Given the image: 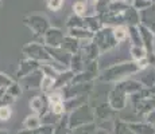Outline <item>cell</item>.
I'll return each mask as SVG.
<instances>
[{
	"label": "cell",
	"mask_w": 155,
	"mask_h": 134,
	"mask_svg": "<svg viewBox=\"0 0 155 134\" xmlns=\"http://www.w3.org/2000/svg\"><path fill=\"white\" fill-rule=\"evenodd\" d=\"M128 134H131V133H128Z\"/></svg>",
	"instance_id": "cell-41"
},
{
	"label": "cell",
	"mask_w": 155,
	"mask_h": 134,
	"mask_svg": "<svg viewBox=\"0 0 155 134\" xmlns=\"http://www.w3.org/2000/svg\"><path fill=\"white\" fill-rule=\"evenodd\" d=\"M54 85H55V79L49 78V76H43L42 83H41V90L45 94H50L51 91H54Z\"/></svg>",
	"instance_id": "cell-26"
},
{
	"label": "cell",
	"mask_w": 155,
	"mask_h": 134,
	"mask_svg": "<svg viewBox=\"0 0 155 134\" xmlns=\"http://www.w3.org/2000/svg\"><path fill=\"white\" fill-rule=\"evenodd\" d=\"M43 97L45 95H37V97H34L30 101V109L34 111V114L39 115V117H42L45 113L47 111V105H49V103H46L47 95H46V99Z\"/></svg>",
	"instance_id": "cell-11"
},
{
	"label": "cell",
	"mask_w": 155,
	"mask_h": 134,
	"mask_svg": "<svg viewBox=\"0 0 155 134\" xmlns=\"http://www.w3.org/2000/svg\"><path fill=\"white\" fill-rule=\"evenodd\" d=\"M131 55L135 61H140V59L146 58V51L143 50V47L139 46H132L131 47Z\"/></svg>",
	"instance_id": "cell-30"
},
{
	"label": "cell",
	"mask_w": 155,
	"mask_h": 134,
	"mask_svg": "<svg viewBox=\"0 0 155 134\" xmlns=\"http://www.w3.org/2000/svg\"><path fill=\"white\" fill-rule=\"evenodd\" d=\"M47 8L51 11H59L64 5V0H46Z\"/></svg>",
	"instance_id": "cell-34"
},
{
	"label": "cell",
	"mask_w": 155,
	"mask_h": 134,
	"mask_svg": "<svg viewBox=\"0 0 155 134\" xmlns=\"http://www.w3.org/2000/svg\"><path fill=\"white\" fill-rule=\"evenodd\" d=\"M41 64L42 63H39V62H37V61H32V59H30V58H26V59H23V61H20L19 68H18V71H16L18 79L20 80L22 78H25V76L30 75L31 73L39 70Z\"/></svg>",
	"instance_id": "cell-8"
},
{
	"label": "cell",
	"mask_w": 155,
	"mask_h": 134,
	"mask_svg": "<svg viewBox=\"0 0 155 134\" xmlns=\"http://www.w3.org/2000/svg\"><path fill=\"white\" fill-rule=\"evenodd\" d=\"M150 4H151V2H148V0H132V5L136 11L144 10V8H147Z\"/></svg>",
	"instance_id": "cell-35"
},
{
	"label": "cell",
	"mask_w": 155,
	"mask_h": 134,
	"mask_svg": "<svg viewBox=\"0 0 155 134\" xmlns=\"http://www.w3.org/2000/svg\"><path fill=\"white\" fill-rule=\"evenodd\" d=\"M68 130H70L69 126V115L65 114L64 117L59 118V121L54 126V134H66Z\"/></svg>",
	"instance_id": "cell-20"
},
{
	"label": "cell",
	"mask_w": 155,
	"mask_h": 134,
	"mask_svg": "<svg viewBox=\"0 0 155 134\" xmlns=\"http://www.w3.org/2000/svg\"><path fill=\"white\" fill-rule=\"evenodd\" d=\"M64 102H65V99H64V95H62L61 90H54L50 94H47V103H49V107L58 105V103H64Z\"/></svg>",
	"instance_id": "cell-23"
},
{
	"label": "cell",
	"mask_w": 155,
	"mask_h": 134,
	"mask_svg": "<svg viewBox=\"0 0 155 134\" xmlns=\"http://www.w3.org/2000/svg\"><path fill=\"white\" fill-rule=\"evenodd\" d=\"M0 5H2V0H0Z\"/></svg>",
	"instance_id": "cell-40"
},
{
	"label": "cell",
	"mask_w": 155,
	"mask_h": 134,
	"mask_svg": "<svg viewBox=\"0 0 155 134\" xmlns=\"http://www.w3.org/2000/svg\"><path fill=\"white\" fill-rule=\"evenodd\" d=\"M94 125L89 123V125H84L81 127H77L73 130V134H94Z\"/></svg>",
	"instance_id": "cell-31"
},
{
	"label": "cell",
	"mask_w": 155,
	"mask_h": 134,
	"mask_svg": "<svg viewBox=\"0 0 155 134\" xmlns=\"http://www.w3.org/2000/svg\"><path fill=\"white\" fill-rule=\"evenodd\" d=\"M123 17L124 20H127V23L130 24V27H135L139 23V15L136 12L135 8H128L123 12Z\"/></svg>",
	"instance_id": "cell-21"
},
{
	"label": "cell",
	"mask_w": 155,
	"mask_h": 134,
	"mask_svg": "<svg viewBox=\"0 0 155 134\" xmlns=\"http://www.w3.org/2000/svg\"><path fill=\"white\" fill-rule=\"evenodd\" d=\"M109 105H111L112 109L115 110H121L124 106H126V94L123 93L119 89H113V90L109 93Z\"/></svg>",
	"instance_id": "cell-10"
},
{
	"label": "cell",
	"mask_w": 155,
	"mask_h": 134,
	"mask_svg": "<svg viewBox=\"0 0 155 134\" xmlns=\"http://www.w3.org/2000/svg\"><path fill=\"white\" fill-rule=\"evenodd\" d=\"M22 51L27 58L32 59V61L39 62V63H47V62L51 61V58H50L49 52H47L46 47L43 46V43L30 42V43L23 46Z\"/></svg>",
	"instance_id": "cell-3"
},
{
	"label": "cell",
	"mask_w": 155,
	"mask_h": 134,
	"mask_svg": "<svg viewBox=\"0 0 155 134\" xmlns=\"http://www.w3.org/2000/svg\"><path fill=\"white\" fill-rule=\"evenodd\" d=\"M0 134H10V133L5 132V130H2V129H0Z\"/></svg>",
	"instance_id": "cell-39"
},
{
	"label": "cell",
	"mask_w": 155,
	"mask_h": 134,
	"mask_svg": "<svg viewBox=\"0 0 155 134\" xmlns=\"http://www.w3.org/2000/svg\"><path fill=\"white\" fill-rule=\"evenodd\" d=\"M65 36H66V35L62 32L61 28L51 27V28L46 32V35L43 36V44L46 47H61Z\"/></svg>",
	"instance_id": "cell-6"
},
{
	"label": "cell",
	"mask_w": 155,
	"mask_h": 134,
	"mask_svg": "<svg viewBox=\"0 0 155 134\" xmlns=\"http://www.w3.org/2000/svg\"><path fill=\"white\" fill-rule=\"evenodd\" d=\"M113 36L117 42H123L128 36V30L124 26H116L113 28Z\"/></svg>",
	"instance_id": "cell-28"
},
{
	"label": "cell",
	"mask_w": 155,
	"mask_h": 134,
	"mask_svg": "<svg viewBox=\"0 0 155 134\" xmlns=\"http://www.w3.org/2000/svg\"><path fill=\"white\" fill-rule=\"evenodd\" d=\"M46 47V46H45ZM47 52H49L50 58L55 62H59V63L65 64V66L70 67V62H71V54L68 52L66 50H64L62 47H46Z\"/></svg>",
	"instance_id": "cell-7"
},
{
	"label": "cell",
	"mask_w": 155,
	"mask_h": 134,
	"mask_svg": "<svg viewBox=\"0 0 155 134\" xmlns=\"http://www.w3.org/2000/svg\"><path fill=\"white\" fill-rule=\"evenodd\" d=\"M128 127L134 134H154L155 130L148 123H128Z\"/></svg>",
	"instance_id": "cell-18"
},
{
	"label": "cell",
	"mask_w": 155,
	"mask_h": 134,
	"mask_svg": "<svg viewBox=\"0 0 155 134\" xmlns=\"http://www.w3.org/2000/svg\"><path fill=\"white\" fill-rule=\"evenodd\" d=\"M61 47L64 50H66L68 52H70L71 55H74V54L80 52V50H81V42L78 39H76V38L70 36V35H66L64 42H62Z\"/></svg>",
	"instance_id": "cell-14"
},
{
	"label": "cell",
	"mask_w": 155,
	"mask_h": 134,
	"mask_svg": "<svg viewBox=\"0 0 155 134\" xmlns=\"http://www.w3.org/2000/svg\"><path fill=\"white\" fill-rule=\"evenodd\" d=\"M139 70L138 63H134V62H128V63L123 64H117V66H113L108 70L104 71V74L100 76V79L103 80H116L120 79L123 76H126L127 74H132L135 71Z\"/></svg>",
	"instance_id": "cell-4"
},
{
	"label": "cell",
	"mask_w": 155,
	"mask_h": 134,
	"mask_svg": "<svg viewBox=\"0 0 155 134\" xmlns=\"http://www.w3.org/2000/svg\"><path fill=\"white\" fill-rule=\"evenodd\" d=\"M43 73L39 70L34 71L31 73L30 75L25 76V78L20 79V86L22 87H26V89H41V83H42V79H43Z\"/></svg>",
	"instance_id": "cell-9"
},
{
	"label": "cell",
	"mask_w": 155,
	"mask_h": 134,
	"mask_svg": "<svg viewBox=\"0 0 155 134\" xmlns=\"http://www.w3.org/2000/svg\"><path fill=\"white\" fill-rule=\"evenodd\" d=\"M66 27H68L69 30H71V28H81V27H85L84 17L77 16V15H71L69 19L66 20Z\"/></svg>",
	"instance_id": "cell-24"
},
{
	"label": "cell",
	"mask_w": 155,
	"mask_h": 134,
	"mask_svg": "<svg viewBox=\"0 0 155 134\" xmlns=\"http://www.w3.org/2000/svg\"><path fill=\"white\" fill-rule=\"evenodd\" d=\"M5 93H7V89H5V87H0V99L4 97Z\"/></svg>",
	"instance_id": "cell-38"
},
{
	"label": "cell",
	"mask_w": 155,
	"mask_h": 134,
	"mask_svg": "<svg viewBox=\"0 0 155 134\" xmlns=\"http://www.w3.org/2000/svg\"><path fill=\"white\" fill-rule=\"evenodd\" d=\"M74 75L76 74L73 73V71L68 70V71H64V73H61L58 75V78L55 79V85H54V90H62V89H65L66 86H69L71 83V80H73Z\"/></svg>",
	"instance_id": "cell-13"
},
{
	"label": "cell",
	"mask_w": 155,
	"mask_h": 134,
	"mask_svg": "<svg viewBox=\"0 0 155 134\" xmlns=\"http://www.w3.org/2000/svg\"><path fill=\"white\" fill-rule=\"evenodd\" d=\"M68 35L76 38V39H78L80 42L92 40L93 39V36H94L93 32H91L88 28H85V27H81V28H71V30H69Z\"/></svg>",
	"instance_id": "cell-15"
},
{
	"label": "cell",
	"mask_w": 155,
	"mask_h": 134,
	"mask_svg": "<svg viewBox=\"0 0 155 134\" xmlns=\"http://www.w3.org/2000/svg\"><path fill=\"white\" fill-rule=\"evenodd\" d=\"M94 44L99 47L100 52L104 54L105 51L111 50L112 47H115V44L117 43V40L113 36V28H103L99 32H96L92 39Z\"/></svg>",
	"instance_id": "cell-5"
},
{
	"label": "cell",
	"mask_w": 155,
	"mask_h": 134,
	"mask_svg": "<svg viewBox=\"0 0 155 134\" xmlns=\"http://www.w3.org/2000/svg\"><path fill=\"white\" fill-rule=\"evenodd\" d=\"M84 23H85V28H88L91 32L96 34L100 30L104 28V23L101 20V17L99 15H93V16H85L84 17Z\"/></svg>",
	"instance_id": "cell-12"
},
{
	"label": "cell",
	"mask_w": 155,
	"mask_h": 134,
	"mask_svg": "<svg viewBox=\"0 0 155 134\" xmlns=\"http://www.w3.org/2000/svg\"><path fill=\"white\" fill-rule=\"evenodd\" d=\"M85 61H84V56H82L81 51L74 54L73 56H71V62H70V70L73 71L74 74H80L82 73V71L85 70Z\"/></svg>",
	"instance_id": "cell-17"
},
{
	"label": "cell",
	"mask_w": 155,
	"mask_h": 134,
	"mask_svg": "<svg viewBox=\"0 0 155 134\" xmlns=\"http://www.w3.org/2000/svg\"><path fill=\"white\" fill-rule=\"evenodd\" d=\"M7 93L10 95H12L14 98H18L20 94H22V86H20V83L14 82L10 87H7Z\"/></svg>",
	"instance_id": "cell-32"
},
{
	"label": "cell",
	"mask_w": 155,
	"mask_h": 134,
	"mask_svg": "<svg viewBox=\"0 0 155 134\" xmlns=\"http://www.w3.org/2000/svg\"><path fill=\"white\" fill-rule=\"evenodd\" d=\"M148 122H151V123H155V110L148 114Z\"/></svg>",
	"instance_id": "cell-37"
},
{
	"label": "cell",
	"mask_w": 155,
	"mask_h": 134,
	"mask_svg": "<svg viewBox=\"0 0 155 134\" xmlns=\"http://www.w3.org/2000/svg\"><path fill=\"white\" fill-rule=\"evenodd\" d=\"M23 23L34 32L35 36H39L41 39H43L46 32L51 28L49 19L45 15H38V14L27 15V16L23 17Z\"/></svg>",
	"instance_id": "cell-1"
},
{
	"label": "cell",
	"mask_w": 155,
	"mask_h": 134,
	"mask_svg": "<svg viewBox=\"0 0 155 134\" xmlns=\"http://www.w3.org/2000/svg\"><path fill=\"white\" fill-rule=\"evenodd\" d=\"M14 83V80L10 78L8 75H5V74H3V73H0V87H10L11 85Z\"/></svg>",
	"instance_id": "cell-36"
},
{
	"label": "cell",
	"mask_w": 155,
	"mask_h": 134,
	"mask_svg": "<svg viewBox=\"0 0 155 134\" xmlns=\"http://www.w3.org/2000/svg\"><path fill=\"white\" fill-rule=\"evenodd\" d=\"M41 71L43 73L45 76H49V78H53V79H57L58 78V75H59L58 71H55L49 63H42L41 64Z\"/></svg>",
	"instance_id": "cell-29"
},
{
	"label": "cell",
	"mask_w": 155,
	"mask_h": 134,
	"mask_svg": "<svg viewBox=\"0 0 155 134\" xmlns=\"http://www.w3.org/2000/svg\"><path fill=\"white\" fill-rule=\"evenodd\" d=\"M86 101H88V98H86V95H82V97H76V98H71V99H68L64 102L65 105V113H71L74 111V110H77L78 107L86 105Z\"/></svg>",
	"instance_id": "cell-16"
},
{
	"label": "cell",
	"mask_w": 155,
	"mask_h": 134,
	"mask_svg": "<svg viewBox=\"0 0 155 134\" xmlns=\"http://www.w3.org/2000/svg\"><path fill=\"white\" fill-rule=\"evenodd\" d=\"M12 115L11 106H0V121H8Z\"/></svg>",
	"instance_id": "cell-33"
},
{
	"label": "cell",
	"mask_w": 155,
	"mask_h": 134,
	"mask_svg": "<svg viewBox=\"0 0 155 134\" xmlns=\"http://www.w3.org/2000/svg\"><path fill=\"white\" fill-rule=\"evenodd\" d=\"M89 123H93V113L89 109L88 103L78 107L77 110H74L69 114L70 130H74L77 127H81L84 125H89Z\"/></svg>",
	"instance_id": "cell-2"
},
{
	"label": "cell",
	"mask_w": 155,
	"mask_h": 134,
	"mask_svg": "<svg viewBox=\"0 0 155 134\" xmlns=\"http://www.w3.org/2000/svg\"><path fill=\"white\" fill-rule=\"evenodd\" d=\"M59 115H55L53 111H46L41 117V122L42 125H49V126H55V123L59 121Z\"/></svg>",
	"instance_id": "cell-25"
},
{
	"label": "cell",
	"mask_w": 155,
	"mask_h": 134,
	"mask_svg": "<svg viewBox=\"0 0 155 134\" xmlns=\"http://www.w3.org/2000/svg\"><path fill=\"white\" fill-rule=\"evenodd\" d=\"M111 105H107V103H103V105H100L99 107L96 109V111H94V117L96 118H99V120H103V121H105V120H108L109 118V115H111Z\"/></svg>",
	"instance_id": "cell-22"
},
{
	"label": "cell",
	"mask_w": 155,
	"mask_h": 134,
	"mask_svg": "<svg viewBox=\"0 0 155 134\" xmlns=\"http://www.w3.org/2000/svg\"><path fill=\"white\" fill-rule=\"evenodd\" d=\"M23 126L25 129H31V130H37L42 126V122H41V117L37 114H31L23 122Z\"/></svg>",
	"instance_id": "cell-19"
},
{
	"label": "cell",
	"mask_w": 155,
	"mask_h": 134,
	"mask_svg": "<svg viewBox=\"0 0 155 134\" xmlns=\"http://www.w3.org/2000/svg\"><path fill=\"white\" fill-rule=\"evenodd\" d=\"M73 11H74V15H77V16L85 17L86 14H88V5H86L85 2L80 0V2H76L73 4Z\"/></svg>",
	"instance_id": "cell-27"
}]
</instances>
